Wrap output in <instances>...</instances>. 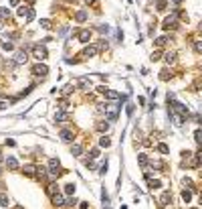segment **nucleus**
<instances>
[{
  "label": "nucleus",
  "instance_id": "31",
  "mask_svg": "<svg viewBox=\"0 0 202 209\" xmlns=\"http://www.w3.org/2000/svg\"><path fill=\"white\" fill-rule=\"evenodd\" d=\"M166 41H168L166 37H160V39H156V45L158 47H164V45H166Z\"/></svg>",
  "mask_w": 202,
  "mask_h": 209
},
{
  "label": "nucleus",
  "instance_id": "2",
  "mask_svg": "<svg viewBox=\"0 0 202 209\" xmlns=\"http://www.w3.org/2000/svg\"><path fill=\"white\" fill-rule=\"evenodd\" d=\"M97 89H99V92L103 93V95H105L107 100H113V102H117V100H121V95H119V93H117V92H113V89H107L105 85H101V87H97Z\"/></svg>",
  "mask_w": 202,
  "mask_h": 209
},
{
  "label": "nucleus",
  "instance_id": "43",
  "mask_svg": "<svg viewBox=\"0 0 202 209\" xmlns=\"http://www.w3.org/2000/svg\"><path fill=\"white\" fill-rule=\"evenodd\" d=\"M99 173H101V175H105V173H107V161H105V164L101 166V171H99Z\"/></svg>",
  "mask_w": 202,
  "mask_h": 209
},
{
  "label": "nucleus",
  "instance_id": "51",
  "mask_svg": "<svg viewBox=\"0 0 202 209\" xmlns=\"http://www.w3.org/2000/svg\"><path fill=\"white\" fill-rule=\"evenodd\" d=\"M0 187H2V185H0Z\"/></svg>",
  "mask_w": 202,
  "mask_h": 209
},
{
  "label": "nucleus",
  "instance_id": "4",
  "mask_svg": "<svg viewBox=\"0 0 202 209\" xmlns=\"http://www.w3.org/2000/svg\"><path fill=\"white\" fill-rule=\"evenodd\" d=\"M49 173L53 175V177H59V175H61V163H59L57 158H51V161H49Z\"/></svg>",
  "mask_w": 202,
  "mask_h": 209
},
{
  "label": "nucleus",
  "instance_id": "5",
  "mask_svg": "<svg viewBox=\"0 0 202 209\" xmlns=\"http://www.w3.org/2000/svg\"><path fill=\"white\" fill-rule=\"evenodd\" d=\"M97 53H99V47H97V45H89V47H85V49H83L81 57H95Z\"/></svg>",
  "mask_w": 202,
  "mask_h": 209
},
{
  "label": "nucleus",
  "instance_id": "14",
  "mask_svg": "<svg viewBox=\"0 0 202 209\" xmlns=\"http://www.w3.org/2000/svg\"><path fill=\"white\" fill-rule=\"evenodd\" d=\"M67 112H63V110H61V112H55V122H65V120H67Z\"/></svg>",
  "mask_w": 202,
  "mask_h": 209
},
{
  "label": "nucleus",
  "instance_id": "50",
  "mask_svg": "<svg viewBox=\"0 0 202 209\" xmlns=\"http://www.w3.org/2000/svg\"><path fill=\"white\" fill-rule=\"evenodd\" d=\"M200 203H202V195H200Z\"/></svg>",
  "mask_w": 202,
  "mask_h": 209
},
{
  "label": "nucleus",
  "instance_id": "17",
  "mask_svg": "<svg viewBox=\"0 0 202 209\" xmlns=\"http://www.w3.org/2000/svg\"><path fill=\"white\" fill-rule=\"evenodd\" d=\"M170 203V193L166 191V193H162V197H160V205H168Z\"/></svg>",
  "mask_w": 202,
  "mask_h": 209
},
{
  "label": "nucleus",
  "instance_id": "24",
  "mask_svg": "<svg viewBox=\"0 0 202 209\" xmlns=\"http://www.w3.org/2000/svg\"><path fill=\"white\" fill-rule=\"evenodd\" d=\"M77 21H79V23L87 21V12H85V10H79V12H77Z\"/></svg>",
  "mask_w": 202,
  "mask_h": 209
},
{
  "label": "nucleus",
  "instance_id": "15",
  "mask_svg": "<svg viewBox=\"0 0 202 209\" xmlns=\"http://www.w3.org/2000/svg\"><path fill=\"white\" fill-rule=\"evenodd\" d=\"M26 51H18L16 53V63H26Z\"/></svg>",
  "mask_w": 202,
  "mask_h": 209
},
{
  "label": "nucleus",
  "instance_id": "32",
  "mask_svg": "<svg viewBox=\"0 0 202 209\" xmlns=\"http://www.w3.org/2000/svg\"><path fill=\"white\" fill-rule=\"evenodd\" d=\"M158 150H160V152H164V154H168V152H170V148L166 146V144H158Z\"/></svg>",
  "mask_w": 202,
  "mask_h": 209
},
{
  "label": "nucleus",
  "instance_id": "27",
  "mask_svg": "<svg viewBox=\"0 0 202 209\" xmlns=\"http://www.w3.org/2000/svg\"><path fill=\"white\" fill-rule=\"evenodd\" d=\"M137 163L142 164V166H146V164H148V156H146V154H140V156H137Z\"/></svg>",
  "mask_w": 202,
  "mask_h": 209
},
{
  "label": "nucleus",
  "instance_id": "9",
  "mask_svg": "<svg viewBox=\"0 0 202 209\" xmlns=\"http://www.w3.org/2000/svg\"><path fill=\"white\" fill-rule=\"evenodd\" d=\"M23 173H24V175H28V177H36V175H39V169H36L34 164H24Z\"/></svg>",
  "mask_w": 202,
  "mask_h": 209
},
{
  "label": "nucleus",
  "instance_id": "6",
  "mask_svg": "<svg viewBox=\"0 0 202 209\" xmlns=\"http://www.w3.org/2000/svg\"><path fill=\"white\" fill-rule=\"evenodd\" d=\"M172 110H174V112H178L182 118L188 116V108H186L184 104H180V102H174V104H172Z\"/></svg>",
  "mask_w": 202,
  "mask_h": 209
},
{
  "label": "nucleus",
  "instance_id": "35",
  "mask_svg": "<svg viewBox=\"0 0 202 209\" xmlns=\"http://www.w3.org/2000/svg\"><path fill=\"white\" fill-rule=\"evenodd\" d=\"M41 26H43V29H51V21L43 18V21H41Z\"/></svg>",
  "mask_w": 202,
  "mask_h": 209
},
{
  "label": "nucleus",
  "instance_id": "33",
  "mask_svg": "<svg viewBox=\"0 0 202 209\" xmlns=\"http://www.w3.org/2000/svg\"><path fill=\"white\" fill-rule=\"evenodd\" d=\"M2 49H6V51H12V43H10V41H2Z\"/></svg>",
  "mask_w": 202,
  "mask_h": 209
},
{
  "label": "nucleus",
  "instance_id": "8",
  "mask_svg": "<svg viewBox=\"0 0 202 209\" xmlns=\"http://www.w3.org/2000/svg\"><path fill=\"white\" fill-rule=\"evenodd\" d=\"M33 73H34V75H41V77H45L47 73H49V67L39 63V65H34V67H33Z\"/></svg>",
  "mask_w": 202,
  "mask_h": 209
},
{
  "label": "nucleus",
  "instance_id": "20",
  "mask_svg": "<svg viewBox=\"0 0 202 209\" xmlns=\"http://www.w3.org/2000/svg\"><path fill=\"white\" fill-rule=\"evenodd\" d=\"M190 199H192L190 191H182V201H184V203H190Z\"/></svg>",
  "mask_w": 202,
  "mask_h": 209
},
{
  "label": "nucleus",
  "instance_id": "25",
  "mask_svg": "<svg viewBox=\"0 0 202 209\" xmlns=\"http://www.w3.org/2000/svg\"><path fill=\"white\" fill-rule=\"evenodd\" d=\"M164 57H166V63H174L176 61V53H166Z\"/></svg>",
  "mask_w": 202,
  "mask_h": 209
},
{
  "label": "nucleus",
  "instance_id": "16",
  "mask_svg": "<svg viewBox=\"0 0 202 209\" xmlns=\"http://www.w3.org/2000/svg\"><path fill=\"white\" fill-rule=\"evenodd\" d=\"M81 152H83L81 144H73V146H71V154H73V156H81Z\"/></svg>",
  "mask_w": 202,
  "mask_h": 209
},
{
  "label": "nucleus",
  "instance_id": "49",
  "mask_svg": "<svg viewBox=\"0 0 202 209\" xmlns=\"http://www.w3.org/2000/svg\"><path fill=\"white\" fill-rule=\"evenodd\" d=\"M172 2H176V4H180V2H182V0H172Z\"/></svg>",
  "mask_w": 202,
  "mask_h": 209
},
{
  "label": "nucleus",
  "instance_id": "3",
  "mask_svg": "<svg viewBox=\"0 0 202 209\" xmlns=\"http://www.w3.org/2000/svg\"><path fill=\"white\" fill-rule=\"evenodd\" d=\"M33 55L39 59V61H43V59H47L49 53H47V49L43 45H33Z\"/></svg>",
  "mask_w": 202,
  "mask_h": 209
},
{
  "label": "nucleus",
  "instance_id": "38",
  "mask_svg": "<svg viewBox=\"0 0 202 209\" xmlns=\"http://www.w3.org/2000/svg\"><path fill=\"white\" fill-rule=\"evenodd\" d=\"M97 29H99L101 33H109V26H107V24H99Z\"/></svg>",
  "mask_w": 202,
  "mask_h": 209
},
{
  "label": "nucleus",
  "instance_id": "45",
  "mask_svg": "<svg viewBox=\"0 0 202 209\" xmlns=\"http://www.w3.org/2000/svg\"><path fill=\"white\" fill-rule=\"evenodd\" d=\"M196 49H198V51H202V41H198V43H196Z\"/></svg>",
  "mask_w": 202,
  "mask_h": 209
},
{
  "label": "nucleus",
  "instance_id": "19",
  "mask_svg": "<svg viewBox=\"0 0 202 209\" xmlns=\"http://www.w3.org/2000/svg\"><path fill=\"white\" fill-rule=\"evenodd\" d=\"M10 16V10L8 8H0V21H6Z\"/></svg>",
  "mask_w": 202,
  "mask_h": 209
},
{
  "label": "nucleus",
  "instance_id": "26",
  "mask_svg": "<svg viewBox=\"0 0 202 209\" xmlns=\"http://www.w3.org/2000/svg\"><path fill=\"white\" fill-rule=\"evenodd\" d=\"M170 75H172V73H168V69H162V71H160V79H162V81H166Z\"/></svg>",
  "mask_w": 202,
  "mask_h": 209
},
{
  "label": "nucleus",
  "instance_id": "41",
  "mask_svg": "<svg viewBox=\"0 0 202 209\" xmlns=\"http://www.w3.org/2000/svg\"><path fill=\"white\" fill-rule=\"evenodd\" d=\"M150 187H152V189H158V187H160V181H150Z\"/></svg>",
  "mask_w": 202,
  "mask_h": 209
},
{
  "label": "nucleus",
  "instance_id": "1",
  "mask_svg": "<svg viewBox=\"0 0 202 209\" xmlns=\"http://www.w3.org/2000/svg\"><path fill=\"white\" fill-rule=\"evenodd\" d=\"M119 108H121L119 104L107 106V110H105V116H107V120H109V122H115V120H117V114H119Z\"/></svg>",
  "mask_w": 202,
  "mask_h": 209
},
{
  "label": "nucleus",
  "instance_id": "48",
  "mask_svg": "<svg viewBox=\"0 0 202 209\" xmlns=\"http://www.w3.org/2000/svg\"><path fill=\"white\" fill-rule=\"evenodd\" d=\"M87 2H91V4H95V2H97V0H87Z\"/></svg>",
  "mask_w": 202,
  "mask_h": 209
},
{
  "label": "nucleus",
  "instance_id": "7",
  "mask_svg": "<svg viewBox=\"0 0 202 209\" xmlns=\"http://www.w3.org/2000/svg\"><path fill=\"white\" fill-rule=\"evenodd\" d=\"M77 39L81 41V43H89V41H91V31H87V29L79 31V33H77Z\"/></svg>",
  "mask_w": 202,
  "mask_h": 209
},
{
  "label": "nucleus",
  "instance_id": "11",
  "mask_svg": "<svg viewBox=\"0 0 202 209\" xmlns=\"http://www.w3.org/2000/svg\"><path fill=\"white\" fill-rule=\"evenodd\" d=\"M6 166H8L10 171H16V169H18V161H16L14 156H8V158H6Z\"/></svg>",
  "mask_w": 202,
  "mask_h": 209
},
{
  "label": "nucleus",
  "instance_id": "12",
  "mask_svg": "<svg viewBox=\"0 0 202 209\" xmlns=\"http://www.w3.org/2000/svg\"><path fill=\"white\" fill-rule=\"evenodd\" d=\"M53 203H55L57 207L65 205V199H63V195H59V193H55V195H53Z\"/></svg>",
  "mask_w": 202,
  "mask_h": 209
},
{
  "label": "nucleus",
  "instance_id": "47",
  "mask_svg": "<svg viewBox=\"0 0 202 209\" xmlns=\"http://www.w3.org/2000/svg\"><path fill=\"white\" fill-rule=\"evenodd\" d=\"M10 4L14 6V4H18V0H10Z\"/></svg>",
  "mask_w": 202,
  "mask_h": 209
},
{
  "label": "nucleus",
  "instance_id": "39",
  "mask_svg": "<svg viewBox=\"0 0 202 209\" xmlns=\"http://www.w3.org/2000/svg\"><path fill=\"white\" fill-rule=\"evenodd\" d=\"M182 185H184V187H188V189H190V187H192V181H190V179H182Z\"/></svg>",
  "mask_w": 202,
  "mask_h": 209
},
{
  "label": "nucleus",
  "instance_id": "44",
  "mask_svg": "<svg viewBox=\"0 0 202 209\" xmlns=\"http://www.w3.org/2000/svg\"><path fill=\"white\" fill-rule=\"evenodd\" d=\"M75 203H77V199H67V203H65V205H75Z\"/></svg>",
  "mask_w": 202,
  "mask_h": 209
},
{
  "label": "nucleus",
  "instance_id": "18",
  "mask_svg": "<svg viewBox=\"0 0 202 209\" xmlns=\"http://www.w3.org/2000/svg\"><path fill=\"white\" fill-rule=\"evenodd\" d=\"M97 130H99V132H107V130H109V124H107V122H97Z\"/></svg>",
  "mask_w": 202,
  "mask_h": 209
},
{
  "label": "nucleus",
  "instance_id": "46",
  "mask_svg": "<svg viewBox=\"0 0 202 209\" xmlns=\"http://www.w3.org/2000/svg\"><path fill=\"white\" fill-rule=\"evenodd\" d=\"M2 108H6V102H0V110H2Z\"/></svg>",
  "mask_w": 202,
  "mask_h": 209
},
{
  "label": "nucleus",
  "instance_id": "36",
  "mask_svg": "<svg viewBox=\"0 0 202 209\" xmlns=\"http://www.w3.org/2000/svg\"><path fill=\"white\" fill-rule=\"evenodd\" d=\"M97 47H99V51L107 49V41H105V39H103V41H99V43H97Z\"/></svg>",
  "mask_w": 202,
  "mask_h": 209
},
{
  "label": "nucleus",
  "instance_id": "37",
  "mask_svg": "<svg viewBox=\"0 0 202 209\" xmlns=\"http://www.w3.org/2000/svg\"><path fill=\"white\" fill-rule=\"evenodd\" d=\"M89 156L91 158H97V156H99V148H93V150L89 152Z\"/></svg>",
  "mask_w": 202,
  "mask_h": 209
},
{
  "label": "nucleus",
  "instance_id": "30",
  "mask_svg": "<svg viewBox=\"0 0 202 209\" xmlns=\"http://www.w3.org/2000/svg\"><path fill=\"white\" fill-rule=\"evenodd\" d=\"M28 14V6H20L18 8V16H26Z\"/></svg>",
  "mask_w": 202,
  "mask_h": 209
},
{
  "label": "nucleus",
  "instance_id": "29",
  "mask_svg": "<svg viewBox=\"0 0 202 209\" xmlns=\"http://www.w3.org/2000/svg\"><path fill=\"white\" fill-rule=\"evenodd\" d=\"M158 10H166V6H168V4H166V0H158Z\"/></svg>",
  "mask_w": 202,
  "mask_h": 209
},
{
  "label": "nucleus",
  "instance_id": "21",
  "mask_svg": "<svg viewBox=\"0 0 202 209\" xmlns=\"http://www.w3.org/2000/svg\"><path fill=\"white\" fill-rule=\"evenodd\" d=\"M65 193H67V195H73V193H75V185H73V183H67V185H65Z\"/></svg>",
  "mask_w": 202,
  "mask_h": 209
},
{
  "label": "nucleus",
  "instance_id": "22",
  "mask_svg": "<svg viewBox=\"0 0 202 209\" xmlns=\"http://www.w3.org/2000/svg\"><path fill=\"white\" fill-rule=\"evenodd\" d=\"M0 205H2V207L8 205V195H6V193H0Z\"/></svg>",
  "mask_w": 202,
  "mask_h": 209
},
{
  "label": "nucleus",
  "instance_id": "34",
  "mask_svg": "<svg viewBox=\"0 0 202 209\" xmlns=\"http://www.w3.org/2000/svg\"><path fill=\"white\" fill-rule=\"evenodd\" d=\"M33 18H34V10H33V8H28V14H26V23H31Z\"/></svg>",
  "mask_w": 202,
  "mask_h": 209
},
{
  "label": "nucleus",
  "instance_id": "28",
  "mask_svg": "<svg viewBox=\"0 0 202 209\" xmlns=\"http://www.w3.org/2000/svg\"><path fill=\"white\" fill-rule=\"evenodd\" d=\"M194 140H196L198 144H202V130H196V132H194Z\"/></svg>",
  "mask_w": 202,
  "mask_h": 209
},
{
  "label": "nucleus",
  "instance_id": "42",
  "mask_svg": "<svg viewBox=\"0 0 202 209\" xmlns=\"http://www.w3.org/2000/svg\"><path fill=\"white\" fill-rule=\"evenodd\" d=\"M160 59V51H156V53H152V61H158Z\"/></svg>",
  "mask_w": 202,
  "mask_h": 209
},
{
  "label": "nucleus",
  "instance_id": "40",
  "mask_svg": "<svg viewBox=\"0 0 202 209\" xmlns=\"http://www.w3.org/2000/svg\"><path fill=\"white\" fill-rule=\"evenodd\" d=\"M73 89H75V87H73V85H67V87H65V89H63V93H65V95H69V93L73 92Z\"/></svg>",
  "mask_w": 202,
  "mask_h": 209
},
{
  "label": "nucleus",
  "instance_id": "23",
  "mask_svg": "<svg viewBox=\"0 0 202 209\" xmlns=\"http://www.w3.org/2000/svg\"><path fill=\"white\" fill-rule=\"evenodd\" d=\"M99 144H101V146H105V148H107V146H111V140L107 138V136H101V140H99Z\"/></svg>",
  "mask_w": 202,
  "mask_h": 209
},
{
  "label": "nucleus",
  "instance_id": "10",
  "mask_svg": "<svg viewBox=\"0 0 202 209\" xmlns=\"http://www.w3.org/2000/svg\"><path fill=\"white\" fill-rule=\"evenodd\" d=\"M176 23H178V16H176V14H172V16H168V18L164 21V29H174V26H176Z\"/></svg>",
  "mask_w": 202,
  "mask_h": 209
},
{
  "label": "nucleus",
  "instance_id": "13",
  "mask_svg": "<svg viewBox=\"0 0 202 209\" xmlns=\"http://www.w3.org/2000/svg\"><path fill=\"white\" fill-rule=\"evenodd\" d=\"M61 140L71 142V140H73V132H69V130H61Z\"/></svg>",
  "mask_w": 202,
  "mask_h": 209
}]
</instances>
